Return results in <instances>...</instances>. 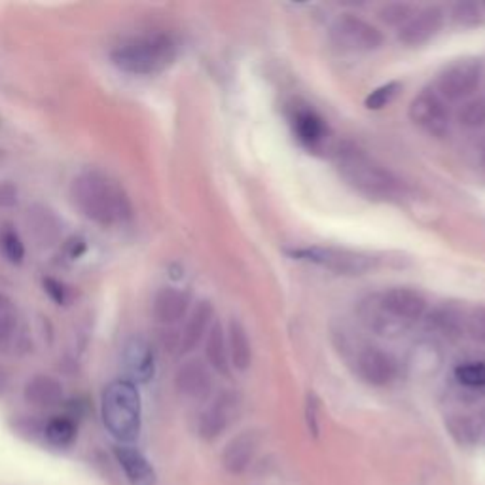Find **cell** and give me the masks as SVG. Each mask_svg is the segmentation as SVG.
Segmentation results:
<instances>
[{"mask_svg": "<svg viewBox=\"0 0 485 485\" xmlns=\"http://www.w3.org/2000/svg\"><path fill=\"white\" fill-rule=\"evenodd\" d=\"M205 355L209 364L222 373V376H230V353H228V340L224 326L218 321L211 325L209 332H207V343H205Z\"/></svg>", "mask_w": 485, "mask_h": 485, "instance_id": "cell-25", "label": "cell"}, {"mask_svg": "<svg viewBox=\"0 0 485 485\" xmlns=\"http://www.w3.org/2000/svg\"><path fill=\"white\" fill-rule=\"evenodd\" d=\"M448 428L459 443H473L480 436V425L468 415H455L448 419Z\"/></svg>", "mask_w": 485, "mask_h": 485, "instance_id": "cell-31", "label": "cell"}, {"mask_svg": "<svg viewBox=\"0 0 485 485\" xmlns=\"http://www.w3.org/2000/svg\"><path fill=\"white\" fill-rule=\"evenodd\" d=\"M175 387L180 396L199 402L213 393V378L203 360L190 358L176 370Z\"/></svg>", "mask_w": 485, "mask_h": 485, "instance_id": "cell-16", "label": "cell"}, {"mask_svg": "<svg viewBox=\"0 0 485 485\" xmlns=\"http://www.w3.org/2000/svg\"><path fill=\"white\" fill-rule=\"evenodd\" d=\"M457 121L465 128L478 129L485 126V97H474L468 99L457 110Z\"/></svg>", "mask_w": 485, "mask_h": 485, "instance_id": "cell-29", "label": "cell"}, {"mask_svg": "<svg viewBox=\"0 0 485 485\" xmlns=\"http://www.w3.org/2000/svg\"><path fill=\"white\" fill-rule=\"evenodd\" d=\"M213 317H215L213 303L209 300L198 301V306L193 308L188 323L183 330V336H180V351L190 353L198 348L207 332H209Z\"/></svg>", "mask_w": 485, "mask_h": 485, "instance_id": "cell-21", "label": "cell"}, {"mask_svg": "<svg viewBox=\"0 0 485 485\" xmlns=\"http://www.w3.org/2000/svg\"><path fill=\"white\" fill-rule=\"evenodd\" d=\"M0 126H3V121H0Z\"/></svg>", "mask_w": 485, "mask_h": 485, "instance_id": "cell-43", "label": "cell"}, {"mask_svg": "<svg viewBox=\"0 0 485 485\" xmlns=\"http://www.w3.org/2000/svg\"><path fill=\"white\" fill-rule=\"evenodd\" d=\"M288 254L294 260L308 262V264L318 266L326 271L345 277H358L376 271L385 266V258L378 254H370L363 251H353V248L341 246H303L293 248Z\"/></svg>", "mask_w": 485, "mask_h": 485, "instance_id": "cell-5", "label": "cell"}, {"mask_svg": "<svg viewBox=\"0 0 485 485\" xmlns=\"http://www.w3.org/2000/svg\"><path fill=\"white\" fill-rule=\"evenodd\" d=\"M290 123H293L294 135L298 141L308 148H321L328 138V126L325 120L318 116L313 108L309 106H294L293 116H290Z\"/></svg>", "mask_w": 485, "mask_h": 485, "instance_id": "cell-18", "label": "cell"}, {"mask_svg": "<svg viewBox=\"0 0 485 485\" xmlns=\"http://www.w3.org/2000/svg\"><path fill=\"white\" fill-rule=\"evenodd\" d=\"M466 315L468 309L459 301H442L425 315V325L433 334L455 341L466 336Z\"/></svg>", "mask_w": 485, "mask_h": 485, "instance_id": "cell-12", "label": "cell"}, {"mask_svg": "<svg viewBox=\"0 0 485 485\" xmlns=\"http://www.w3.org/2000/svg\"><path fill=\"white\" fill-rule=\"evenodd\" d=\"M381 306L389 311L393 317L400 318L404 323H415L426 315L428 301L419 293V290L406 288V286H396L391 290H385L379 294Z\"/></svg>", "mask_w": 485, "mask_h": 485, "instance_id": "cell-15", "label": "cell"}, {"mask_svg": "<svg viewBox=\"0 0 485 485\" xmlns=\"http://www.w3.org/2000/svg\"><path fill=\"white\" fill-rule=\"evenodd\" d=\"M446 23V12L440 6H426L415 10L413 16L398 29V40L402 44L418 48L423 46L442 31Z\"/></svg>", "mask_w": 485, "mask_h": 485, "instance_id": "cell-10", "label": "cell"}, {"mask_svg": "<svg viewBox=\"0 0 485 485\" xmlns=\"http://www.w3.org/2000/svg\"><path fill=\"white\" fill-rule=\"evenodd\" d=\"M66 253H68V256H71L73 260H74V258H80L82 254L86 253V243H84V239L73 238L71 241L66 243Z\"/></svg>", "mask_w": 485, "mask_h": 485, "instance_id": "cell-40", "label": "cell"}, {"mask_svg": "<svg viewBox=\"0 0 485 485\" xmlns=\"http://www.w3.org/2000/svg\"><path fill=\"white\" fill-rule=\"evenodd\" d=\"M114 453L131 485H156V470L141 451L129 446H118Z\"/></svg>", "mask_w": 485, "mask_h": 485, "instance_id": "cell-22", "label": "cell"}, {"mask_svg": "<svg viewBox=\"0 0 485 485\" xmlns=\"http://www.w3.org/2000/svg\"><path fill=\"white\" fill-rule=\"evenodd\" d=\"M408 116L415 126L434 137H443L451 126L448 101L436 90H423L419 95H415L410 103Z\"/></svg>", "mask_w": 485, "mask_h": 485, "instance_id": "cell-8", "label": "cell"}, {"mask_svg": "<svg viewBox=\"0 0 485 485\" xmlns=\"http://www.w3.org/2000/svg\"><path fill=\"white\" fill-rule=\"evenodd\" d=\"M29 230L43 245H51L59 238L58 218L43 205H36L29 209Z\"/></svg>", "mask_w": 485, "mask_h": 485, "instance_id": "cell-26", "label": "cell"}, {"mask_svg": "<svg viewBox=\"0 0 485 485\" xmlns=\"http://www.w3.org/2000/svg\"><path fill=\"white\" fill-rule=\"evenodd\" d=\"M226 340H228L230 364L235 370L245 372L248 366H251V360H253L251 340H248L245 326L239 321H235V318H231L230 325H228Z\"/></svg>", "mask_w": 485, "mask_h": 485, "instance_id": "cell-24", "label": "cell"}, {"mask_svg": "<svg viewBox=\"0 0 485 485\" xmlns=\"http://www.w3.org/2000/svg\"><path fill=\"white\" fill-rule=\"evenodd\" d=\"M46 440L55 448L71 446L76 438V423L71 418H53L44 428Z\"/></svg>", "mask_w": 485, "mask_h": 485, "instance_id": "cell-28", "label": "cell"}, {"mask_svg": "<svg viewBox=\"0 0 485 485\" xmlns=\"http://www.w3.org/2000/svg\"><path fill=\"white\" fill-rule=\"evenodd\" d=\"M10 308H13V301L6 294L0 293V311H6Z\"/></svg>", "mask_w": 485, "mask_h": 485, "instance_id": "cell-41", "label": "cell"}, {"mask_svg": "<svg viewBox=\"0 0 485 485\" xmlns=\"http://www.w3.org/2000/svg\"><path fill=\"white\" fill-rule=\"evenodd\" d=\"M188 308H190V294L186 293V290L163 286L154 296L152 313H154L158 323L173 325L188 313Z\"/></svg>", "mask_w": 485, "mask_h": 485, "instance_id": "cell-20", "label": "cell"}, {"mask_svg": "<svg viewBox=\"0 0 485 485\" xmlns=\"http://www.w3.org/2000/svg\"><path fill=\"white\" fill-rule=\"evenodd\" d=\"M356 373L360 379L366 381L372 387H387L396 381L400 373V363L391 355L383 351L381 348H368L360 349L355 360Z\"/></svg>", "mask_w": 485, "mask_h": 485, "instance_id": "cell-9", "label": "cell"}, {"mask_svg": "<svg viewBox=\"0 0 485 485\" xmlns=\"http://www.w3.org/2000/svg\"><path fill=\"white\" fill-rule=\"evenodd\" d=\"M44 290H46L48 296L55 303H59V306H65L66 300H68V288L61 281L51 279V277H46V279H44Z\"/></svg>", "mask_w": 485, "mask_h": 485, "instance_id": "cell-38", "label": "cell"}, {"mask_svg": "<svg viewBox=\"0 0 485 485\" xmlns=\"http://www.w3.org/2000/svg\"><path fill=\"white\" fill-rule=\"evenodd\" d=\"M71 198L82 215L103 228L126 224L133 216V207L126 190L97 169L82 171L74 176Z\"/></svg>", "mask_w": 485, "mask_h": 485, "instance_id": "cell-1", "label": "cell"}, {"mask_svg": "<svg viewBox=\"0 0 485 485\" xmlns=\"http://www.w3.org/2000/svg\"><path fill=\"white\" fill-rule=\"evenodd\" d=\"M443 366V351L436 340L415 341L404 358V370L415 378H431Z\"/></svg>", "mask_w": 485, "mask_h": 485, "instance_id": "cell-17", "label": "cell"}, {"mask_svg": "<svg viewBox=\"0 0 485 485\" xmlns=\"http://www.w3.org/2000/svg\"><path fill=\"white\" fill-rule=\"evenodd\" d=\"M415 13V8L411 4H404V3H395V4H387L379 10V20L387 25L393 27H402L411 16Z\"/></svg>", "mask_w": 485, "mask_h": 485, "instance_id": "cell-34", "label": "cell"}, {"mask_svg": "<svg viewBox=\"0 0 485 485\" xmlns=\"http://www.w3.org/2000/svg\"><path fill=\"white\" fill-rule=\"evenodd\" d=\"M3 158H4V152H3V150H0V161H3Z\"/></svg>", "mask_w": 485, "mask_h": 485, "instance_id": "cell-42", "label": "cell"}, {"mask_svg": "<svg viewBox=\"0 0 485 485\" xmlns=\"http://www.w3.org/2000/svg\"><path fill=\"white\" fill-rule=\"evenodd\" d=\"M110 59L121 73L135 76H154L175 63L176 44L165 33H152L126 40L110 51Z\"/></svg>", "mask_w": 485, "mask_h": 485, "instance_id": "cell-3", "label": "cell"}, {"mask_svg": "<svg viewBox=\"0 0 485 485\" xmlns=\"http://www.w3.org/2000/svg\"><path fill=\"white\" fill-rule=\"evenodd\" d=\"M23 395L36 408H53L63 402V385L55 378L40 373L25 383Z\"/></svg>", "mask_w": 485, "mask_h": 485, "instance_id": "cell-23", "label": "cell"}, {"mask_svg": "<svg viewBox=\"0 0 485 485\" xmlns=\"http://www.w3.org/2000/svg\"><path fill=\"white\" fill-rule=\"evenodd\" d=\"M260 446V434L256 431H245L231 438L222 453V465L230 474H243L253 463Z\"/></svg>", "mask_w": 485, "mask_h": 485, "instance_id": "cell-19", "label": "cell"}, {"mask_svg": "<svg viewBox=\"0 0 485 485\" xmlns=\"http://www.w3.org/2000/svg\"><path fill=\"white\" fill-rule=\"evenodd\" d=\"M21 338L23 334H21L16 306L6 311H0V353L20 348Z\"/></svg>", "mask_w": 485, "mask_h": 485, "instance_id": "cell-27", "label": "cell"}, {"mask_svg": "<svg viewBox=\"0 0 485 485\" xmlns=\"http://www.w3.org/2000/svg\"><path fill=\"white\" fill-rule=\"evenodd\" d=\"M451 18L459 27H474L481 21V8L474 3H461L453 8Z\"/></svg>", "mask_w": 485, "mask_h": 485, "instance_id": "cell-36", "label": "cell"}, {"mask_svg": "<svg viewBox=\"0 0 485 485\" xmlns=\"http://www.w3.org/2000/svg\"><path fill=\"white\" fill-rule=\"evenodd\" d=\"M332 38L341 50L349 51H376L385 43V36L376 25L353 13H341L334 21Z\"/></svg>", "mask_w": 485, "mask_h": 485, "instance_id": "cell-7", "label": "cell"}, {"mask_svg": "<svg viewBox=\"0 0 485 485\" xmlns=\"http://www.w3.org/2000/svg\"><path fill=\"white\" fill-rule=\"evenodd\" d=\"M318 411H321V404H318V398L315 396V393L308 395V402H306V421H308V428L309 433L317 438L318 431H321V421H318Z\"/></svg>", "mask_w": 485, "mask_h": 485, "instance_id": "cell-37", "label": "cell"}, {"mask_svg": "<svg viewBox=\"0 0 485 485\" xmlns=\"http://www.w3.org/2000/svg\"><path fill=\"white\" fill-rule=\"evenodd\" d=\"M338 169L343 178L368 199L395 201L404 193V186L389 169L353 145L340 148Z\"/></svg>", "mask_w": 485, "mask_h": 485, "instance_id": "cell-2", "label": "cell"}, {"mask_svg": "<svg viewBox=\"0 0 485 485\" xmlns=\"http://www.w3.org/2000/svg\"><path fill=\"white\" fill-rule=\"evenodd\" d=\"M358 317H360V323H363L370 332H373V334H378L381 338H391V340L400 338L404 336L411 326L410 323L400 321V318L393 317L389 311H387L381 306L379 294L370 296L364 301H360Z\"/></svg>", "mask_w": 485, "mask_h": 485, "instance_id": "cell-14", "label": "cell"}, {"mask_svg": "<svg viewBox=\"0 0 485 485\" xmlns=\"http://www.w3.org/2000/svg\"><path fill=\"white\" fill-rule=\"evenodd\" d=\"M18 201V192L12 184L0 186V207H12Z\"/></svg>", "mask_w": 485, "mask_h": 485, "instance_id": "cell-39", "label": "cell"}, {"mask_svg": "<svg viewBox=\"0 0 485 485\" xmlns=\"http://www.w3.org/2000/svg\"><path fill=\"white\" fill-rule=\"evenodd\" d=\"M455 379L468 389H483L485 387V363L468 360L455 368Z\"/></svg>", "mask_w": 485, "mask_h": 485, "instance_id": "cell-30", "label": "cell"}, {"mask_svg": "<svg viewBox=\"0 0 485 485\" xmlns=\"http://www.w3.org/2000/svg\"><path fill=\"white\" fill-rule=\"evenodd\" d=\"M123 366L129 373V381L148 383L156 373V353L150 341L143 336L133 334L123 343L121 349Z\"/></svg>", "mask_w": 485, "mask_h": 485, "instance_id": "cell-13", "label": "cell"}, {"mask_svg": "<svg viewBox=\"0 0 485 485\" xmlns=\"http://www.w3.org/2000/svg\"><path fill=\"white\" fill-rule=\"evenodd\" d=\"M466 336L480 345H485V306L468 309Z\"/></svg>", "mask_w": 485, "mask_h": 485, "instance_id": "cell-35", "label": "cell"}, {"mask_svg": "<svg viewBox=\"0 0 485 485\" xmlns=\"http://www.w3.org/2000/svg\"><path fill=\"white\" fill-rule=\"evenodd\" d=\"M101 413L106 431L118 442H135L143 426V404L137 385L129 379L108 383L101 398Z\"/></svg>", "mask_w": 485, "mask_h": 485, "instance_id": "cell-4", "label": "cell"}, {"mask_svg": "<svg viewBox=\"0 0 485 485\" xmlns=\"http://www.w3.org/2000/svg\"><path fill=\"white\" fill-rule=\"evenodd\" d=\"M0 246H3V253L8 262H12V264H21L25 258V246L18 231L12 226H6L3 233H0Z\"/></svg>", "mask_w": 485, "mask_h": 485, "instance_id": "cell-33", "label": "cell"}, {"mask_svg": "<svg viewBox=\"0 0 485 485\" xmlns=\"http://www.w3.org/2000/svg\"><path fill=\"white\" fill-rule=\"evenodd\" d=\"M400 90H402L400 82H396V80L395 82H387V84L376 88L366 97L364 106L368 110H381V108H385L387 105H391L396 99V95L400 93Z\"/></svg>", "mask_w": 485, "mask_h": 485, "instance_id": "cell-32", "label": "cell"}, {"mask_svg": "<svg viewBox=\"0 0 485 485\" xmlns=\"http://www.w3.org/2000/svg\"><path fill=\"white\" fill-rule=\"evenodd\" d=\"M239 413V396L238 393H222L218 395L211 406L207 408L199 418V436L207 442L218 438L231 421L238 418Z\"/></svg>", "mask_w": 485, "mask_h": 485, "instance_id": "cell-11", "label": "cell"}, {"mask_svg": "<svg viewBox=\"0 0 485 485\" xmlns=\"http://www.w3.org/2000/svg\"><path fill=\"white\" fill-rule=\"evenodd\" d=\"M485 74V66L480 58H461L446 65L436 78V91L450 101H466L473 97Z\"/></svg>", "mask_w": 485, "mask_h": 485, "instance_id": "cell-6", "label": "cell"}]
</instances>
